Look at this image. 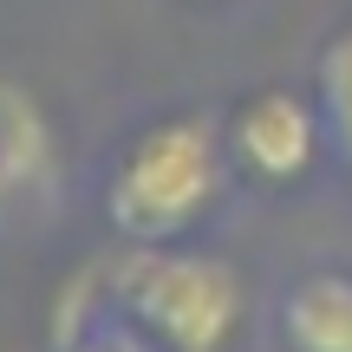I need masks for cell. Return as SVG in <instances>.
<instances>
[{"instance_id": "3957f363", "label": "cell", "mask_w": 352, "mask_h": 352, "mask_svg": "<svg viewBox=\"0 0 352 352\" xmlns=\"http://www.w3.org/2000/svg\"><path fill=\"white\" fill-rule=\"evenodd\" d=\"M222 138H228V164H241L254 183H300L327 144V118H320V98L267 85L254 98H241V111L228 118Z\"/></svg>"}, {"instance_id": "52a82bcc", "label": "cell", "mask_w": 352, "mask_h": 352, "mask_svg": "<svg viewBox=\"0 0 352 352\" xmlns=\"http://www.w3.org/2000/svg\"><path fill=\"white\" fill-rule=\"evenodd\" d=\"M65 352H164V346H157L151 333H138V327H131L124 314H118V320H104V327L78 333V340L65 346Z\"/></svg>"}, {"instance_id": "7a4b0ae2", "label": "cell", "mask_w": 352, "mask_h": 352, "mask_svg": "<svg viewBox=\"0 0 352 352\" xmlns=\"http://www.w3.org/2000/svg\"><path fill=\"white\" fill-rule=\"evenodd\" d=\"M111 300L164 352H222L241 327L235 267L176 241H131V254L111 267Z\"/></svg>"}, {"instance_id": "8992f818", "label": "cell", "mask_w": 352, "mask_h": 352, "mask_svg": "<svg viewBox=\"0 0 352 352\" xmlns=\"http://www.w3.org/2000/svg\"><path fill=\"white\" fill-rule=\"evenodd\" d=\"M314 98H320V118H327V144L352 164V26H340V33L320 46Z\"/></svg>"}, {"instance_id": "6da1fadb", "label": "cell", "mask_w": 352, "mask_h": 352, "mask_svg": "<svg viewBox=\"0 0 352 352\" xmlns=\"http://www.w3.org/2000/svg\"><path fill=\"white\" fill-rule=\"evenodd\" d=\"M222 170L228 138L209 118H164L124 144L104 183V215L124 241H183L222 196Z\"/></svg>"}, {"instance_id": "5b68a950", "label": "cell", "mask_w": 352, "mask_h": 352, "mask_svg": "<svg viewBox=\"0 0 352 352\" xmlns=\"http://www.w3.org/2000/svg\"><path fill=\"white\" fill-rule=\"evenodd\" d=\"M280 333L294 352H352V274H307L287 287Z\"/></svg>"}, {"instance_id": "277c9868", "label": "cell", "mask_w": 352, "mask_h": 352, "mask_svg": "<svg viewBox=\"0 0 352 352\" xmlns=\"http://www.w3.org/2000/svg\"><path fill=\"white\" fill-rule=\"evenodd\" d=\"M52 176H59V144H52L46 104L26 85L0 78V215L52 196Z\"/></svg>"}]
</instances>
